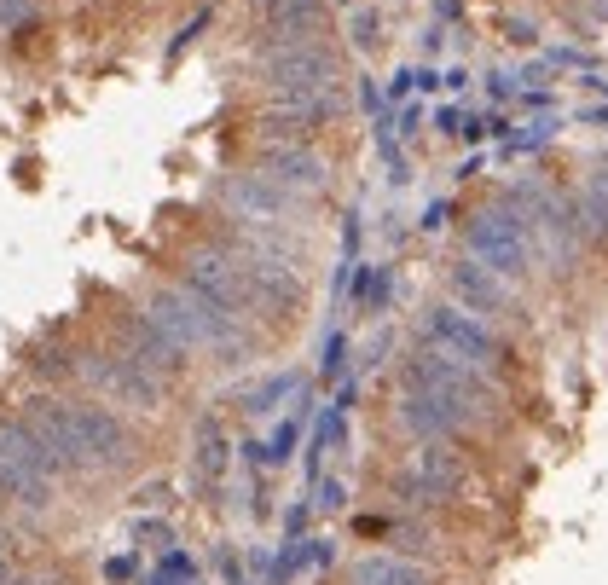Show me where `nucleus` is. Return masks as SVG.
<instances>
[{
    "label": "nucleus",
    "instance_id": "nucleus-1",
    "mask_svg": "<svg viewBox=\"0 0 608 585\" xmlns=\"http://www.w3.org/2000/svg\"><path fill=\"white\" fill-rule=\"evenodd\" d=\"M24 423L35 429V441L53 452L58 470H116L134 452V435L105 406H70V400L41 394V400L24 406Z\"/></svg>",
    "mask_w": 608,
    "mask_h": 585
},
{
    "label": "nucleus",
    "instance_id": "nucleus-2",
    "mask_svg": "<svg viewBox=\"0 0 608 585\" xmlns=\"http://www.w3.org/2000/svg\"><path fill=\"white\" fill-rule=\"evenodd\" d=\"M58 464L53 452L35 441V429L24 418L18 423H0V493L12 504H29V510H47L58 493Z\"/></svg>",
    "mask_w": 608,
    "mask_h": 585
},
{
    "label": "nucleus",
    "instance_id": "nucleus-3",
    "mask_svg": "<svg viewBox=\"0 0 608 585\" xmlns=\"http://www.w3.org/2000/svg\"><path fill=\"white\" fill-rule=\"evenodd\" d=\"M87 377L111 394V400H122V406H157V400H163V383L139 360H128V354H93V360H87Z\"/></svg>",
    "mask_w": 608,
    "mask_h": 585
},
{
    "label": "nucleus",
    "instance_id": "nucleus-4",
    "mask_svg": "<svg viewBox=\"0 0 608 585\" xmlns=\"http://www.w3.org/2000/svg\"><path fill=\"white\" fill-rule=\"evenodd\" d=\"M354 585H429V574L417 562H400V557H371L354 574Z\"/></svg>",
    "mask_w": 608,
    "mask_h": 585
},
{
    "label": "nucleus",
    "instance_id": "nucleus-5",
    "mask_svg": "<svg viewBox=\"0 0 608 585\" xmlns=\"http://www.w3.org/2000/svg\"><path fill=\"white\" fill-rule=\"evenodd\" d=\"M0 504H6V493H0Z\"/></svg>",
    "mask_w": 608,
    "mask_h": 585
}]
</instances>
